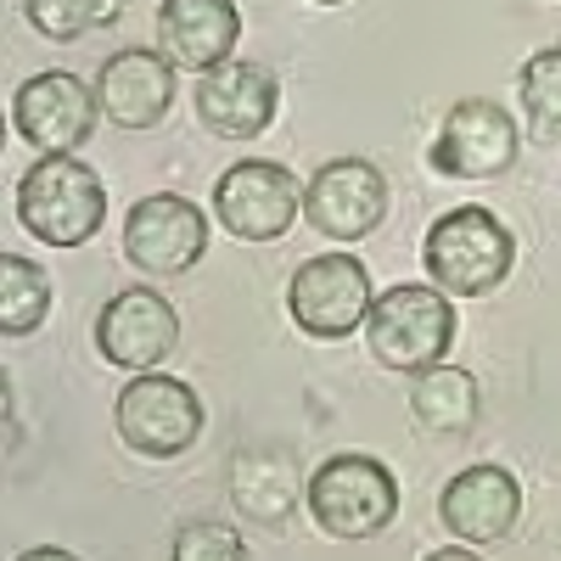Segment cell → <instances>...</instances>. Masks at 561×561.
<instances>
[{
  "instance_id": "obj_1",
  "label": "cell",
  "mask_w": 561,
  "mask_h": 561,
  "mask_svg": "<svg viewBox=\"0 0 561 561\" xmlns=\"http://www.w3.org/2000/svg\"><path fill=\"white\" fill-rule=\"evenodd\" d=\"M18 219L45 248H79L107 219V185L73 152H45L18 180Z\"/></svg>"
},
{
  "instance_id": "obj_2",
  "label": "cell",
  "mask_w": 561,
  "mask_h": 561,
  "mask_svg": "<svg viewBox=\"0 0 561 561\" xmlns=\"http://www.w3.org/2000/svg\"><path fill=\"white\" fill-rule=\"evenodd\" d=\"M421 264H427L433 287L455 298H483L517 270V237L489 208H449L427 225Z\"/></svg>"
},
{
  "instance_id": "obj_3",
  "label": "cell",
  "mask_w": 561,
  "mask_h": 561,
  "mask_svg": "<svg viewBox=\"0 0 561 561\" xmlns=\"http://www.w3.org/2000/svg\"><path fill=\"white\" fill-rule=\"evenodd\" d=\"M325 539H377L399 517V478L377 455H332L304 489Z\"/></svg>"
},
{
  "instance_id": "obj_4",
  "label": "cell",
  "mask_w": 561,
  "mask_h": 561,
  "mask_svg": "<svg viewBox=\"0 0 561 561\" xmlns=\"http://www.w3.org/2000/svg\"><path fill=\"white\" fill-rule=\"evenodd\" d=\"M365 337H370V359H382L388 370H427L449 354L455 343V309L444 298V287H388L365 314Z\"/></svg>"
},
{
  "instance_id": "obj_5",
  "label": "cell",
  "mask_w": 561,
  "mask_h": 561,
  "mask_svg": "<svg viewBox=\"0 0 561 561\" xmlns=\"http://www.w3.org/2000/svg\"><path fill=\"white\" fill-rule=\"evenodd\" d=\"M113 421H118L124 449L147 455V460H174V455H185V449L203 438L208 410H203V399H197L192 382L163 377V370H158V377H135L118 393Z\"/></svg>"
},
{
  "instance_id": "obj_6",
  "label": "cell",
  "mask_w": 561,
  "mask_h": 561,
  "mask_svg": "<svg viewBox=\"0 0 561 561\" xmlns=\"http://www.w3.org/2000/svg\"><path fill=\"white\" fill-rule=\"evenodd\" d=\"M517 152H523L517 118L489 96H466L444 113L427 163L444 180H500L511 163H517Z\"/></svg>"
},
{
  "instance_id": "obj_7",
  "label": "cell",
  "mask_w": 561,
  "mask_h": 561,
  "mask_svg": "<svg viewBox=\"0 0 561 561\" xmlns=\"http://www.w3.org/2000/svg\"><path fill=\"white\" fill-rule=\"evenodd\" d=\"M370 304H377L370 298V275L348 253H314L287 280V309L298 320V332H309L320 343H337L354 325H365Z\"/></svg>"
},
{
  "instance_id": "obj_8",
  "label": "cell",
  "mask_w": 561,
  "mask_h": 561,
  "mask_svg": "<svg viewBox=\"0 0 561 561\" xmlns=\"http://www.w3.org/2000/svg\"><path fill=\"white\" fill-rule=\"evenodd\" d=\"M304 214V192L293 169H280L270 158H248V163H230L214 185V219L242 242H275L287 237Z\"/></svg>"
},
{
  "instance_id": "obj_9",
  "label": "cell",
  "mask_w": 561,
  "mask_h": 561,
  "mask_svg": "<svg viewBox=\"0 0 561 561\" xmlns=\"http://www.w3.org/2000/svg\"><path fill=\"white\" fill-rule=\"evenodd\" d=\"M124 253L147 275H185L208 253V219L192 197H174V192L140 197L124 214Z\"/></svg>"
},
{
  "instance_id": "obj_10",
  "label": "cell",
  "mask_w": 561,
  "mask_h": 561,
  "mask_svg": "<svg viewBox=\"0 0 561 561\" xmlns=\"http://www.w3.org/2000/svg\"><path fill=\"white\" fill-rule=\"evenodd\" d=\"M388 214V180L365 158H337L320 163L304 185V219L332 242H359L382 225Z\"/></svg>"
},
{
  "instance_id": "obj_11",
  "label": "cell",
  "mask_w": 561,
  "mask_h": 561,
  "mask_svg": "<svg viewBox=\"0 0 561 561\" xmlns=\"http://www.w3.org/2000/svg\"><path fill=\"white\" fill-rule=\"evenodd\" d=\"M96 118H102V96L62 68L23 79L12 96V124L39 152H79L90 129H96Z\"/></svg>"
},
{
  "instance_id": "obj_12",
  "label": "cell",
  "mask_w": 561,
  "mask_h": 561,
  "mask_svg": "<svg viewBox=\"0 0 561 561\" xmlns=\"http://www.w3.org/2000/svg\"><path fill=\"white\" fill-rule=\"evenodd\" d=\"M174 343H180V314L152 287H124L96 314V348L118 370H152L174 354Z\"/></svg>"
},
{
  "instance_id": "obj_13",
  "label": "cell",
  "mask_w": 561,
  "mask_h": 561,
  "mask_svg": "<svg viewBox=\"0 0 561 561\" xmlns=\"http://www.w3.org/2000/svg\"><path fill=\"white\" fill-rule=\"evenodd\" d=\"M438 517L466 545H500L517 534L523 517V483L505 466H466L438 494Z\"/></svg>"
},
{
  "instance_id": "obj_14",
  "label": "cell",
  "mask_w": 561,
  "mask_h": 561,
  "mask_svg": "<svg viewBox=\"0 0 561 561\" xmlns=\"http://www.w3.org/2000/svg\"><path fill=\"white\" fill-rule=\"evenodd\" d=\"M96 96H102V118L113 129H152L169 102H174V62L152 45H129V51H113L96 73Z\"/></svg>"
},
{
  "instance_id": "obj_15",
  "label": "cell",
  "mask_w": 561,
  "mask_h": 561,
  "mask_svg": "<svg viewBox=\"0 0 561 561\" xmlns=\"http://www.w3.org/2000/svg\"><path fill=\"white\" fill-rule=\"evenodd\" d=\"M280 90L259 62H219L197 73V118L219 140H253L275 124Z\"/></svg>"
},
{
  "instance_id": "obj_16",
  "label": "cell",
  "mask_w": 561,
  "mask_h": 561,
  "mask_svg": "<svg viewBox=\"0 0 561 561\" xmlns=\"http://www.w3.org/2000/svg\"><path fill=\"white\" fill-rule=\"evenodd\" d=\"M242 39V12L237 0H163L158 7V51L174 68L208 73L230 62Z\"/></svg>"
},
{
  "instance_id": "obj_17",
  "label": "cell",
  "mask_w": 561,
  "mask_h": 561,
  "mask_svg": "<svg viewBox=\"0 0 561 561\" xmlns=\"http://www.w3.org/2000/svg\"><path fill=\"white\" fill-rule=\"evenodd\" d=\"M230 500L253 523H287L304 500V472L293 449H242L230 460Z\"/></svg>"
},
{
  "instance_id": "obj_18",
  "label": "cell",
  "mask_w": 561,
  "mask_h": 561,
  "mask_svg": "<svg viewBox=\"0 0 561 561\" xmlns=\"http://www.w3.org/2000/svg\"><path fill=\"white\" fill-rule=\"evenodd\" d=\"M410 415H415V427L444 433V438L472 433L478 427V382H472V370L444 365V359L427 365V370H415V382H410Z\"/></svg>"
},
{
  "instance_id": "obj_19",
  "label": "cell",
  "mask_w": 561,
  "mask_h": 561,
  "mask_svg": "<svg viewBox=\"0 0 561 561\" xmlns=\"http://www.w3.org/2000/svg\"><path fill=\"white\" fill-rule=\"evenodd\" d=\"M45 314H51V275L23 253H7L0 259V332L28 337Z\"/></svg>"
},
{
  "instance_id": "obj_20",
  "label": "cell",
  "mask_w": 561,
  "mask_h": 561,
  "mask_svg": "<svg viewBox=\"0 0 561 561\" xmlns=\"http://www.w3.org/2000/svg\"><path fill=\"white\" fill-rule=\"evenodd\" d=\"M113 12H118L113 0H23V18L45 39H57V45H68V39H79L90 28L113 23Z\"/></svg>"
},
{
  "instance_id": "obj_21",
  "label": "cell",
  "mask_w": 561,
  "mask_h": 561,
  "mask_svg": "<svg viewBox=\"0 0 561 561\" xmlns=\"http://www.w3.org/2000/svg\"><path fill=\"white\" fill-rule=\"evenodd\" d=\"M523 107L534 129H561V45L550 51H534L523 62Z\"/></svg>"
},
{
  "instance_id": "obj_22",
  "label": "cell",
  "mask_w": 561,
  "mask_h": 561,
  "mask_svg": "<svg viewBox=\"0 0 561 561\" xmlns=\"http://www.w3.org/2000/svg\"><path fill=\"white\" fill-rule=\"evenodd\" d=\"M248 545L225 523H185L174 539V561H242Z\"/></svg>"
},
{
  "instance_id": "obj_23",
  "label": "cell",
  "mask_w": 561,
  "mask_h": 561,
  "mask_svg": "<svg viewBox=\"0 0 561 561\" xmlns=\"http://www.w3.org/2000/svg\"><path fill=\"white\" fill-rule=\"evenodd\" d=\"M314 7H343V0H314Z\"/></svg>"
}]
</instances>
